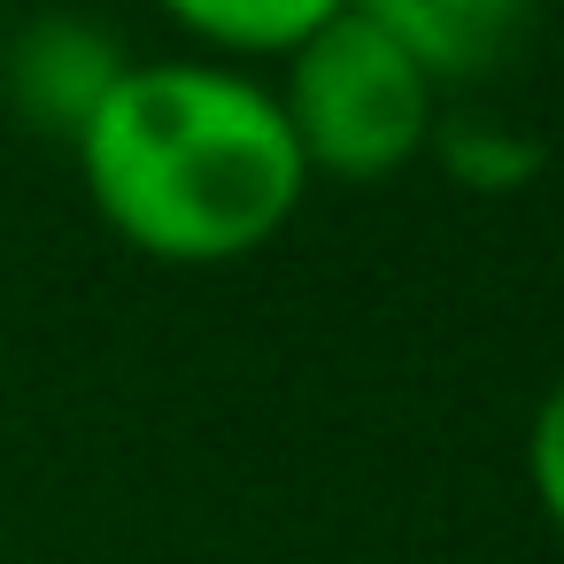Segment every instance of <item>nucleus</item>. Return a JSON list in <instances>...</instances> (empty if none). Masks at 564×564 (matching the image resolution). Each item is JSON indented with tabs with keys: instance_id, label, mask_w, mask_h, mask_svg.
<instances>
[{
	"instance_id": "1",
	"label": "nucleus",
	"mask_w": 564,
	"mask_h": 564,
	"mask_svg": "<svg viewBox=\"0 0 564 564\" xmlns=\"http://www.w3.org/2000/svg\"><path fill=\"white\" fill-rule=\"evenodd\" d=\"M70 155L94 217L171 271L263 256L310 194L271 78L209 55H132Z\"/></svg>"
},
{
	"instance_id": "2",
	"label": "nucleus",
	"mask_w": 564,
	"mask_h": 564,
	"mask_svg": "<svg viewBox=\"0 0 564 564\" xmlns=\"http://www.w3.org/2000/svg\"><path fill=\"white\" fill-rule=\"evenodd\" d=\"M279 117L294 132V155L317 178L333 186H379V178H402L410 163H425L433 148V124H441V86L387 40L371 32L356 9L333 17L325 32H310L279 78Z\"/></svg>"
},
{
	"instance_id": "3",
	"label": "nucleus",
	"mask_w": 564,
	"mask_h": 564,
	"mask_svg": "<svg viewBox=\"0 0 564 564\" xmlns=\"http://www.w3.org/2000/svg\"><path fill=\"white\" fill-rule=\"evenodd\" d=\"M124 70H132V47L117 40V24L86 9H32L0 40V101L63 148L94 124V109L117 94Z\"/></svg>"
},
{
	"instance_id": "4",
	"label": "nucleus",
	"mask_w": 564,
	"mask_h": 564,
	"mask_svg": "<svg viewBox=\"0 0 564 564\" xmlns=\"http://www.w3.org/2000/svg\"><path fill=\"white\" fill-rule=\"evenodd\" d=\"M348 9L371 32H387L441 94H456L518 63L541 0H348Z\"/></svg>"
},
{
	"instance_id": "5",
	"label": "nucleus",
	"mask_w": 564,
	"mask_h": 564,
	"mask_svg": "<svg viewBox=\"0 0 564 564\" xmlns=\"http://www.w3.org/2000/svg\"><path fill=\"white\" fill-rule=\"evenodd\" d=\"M163 24L209 63H286L310 32L348 17V0H155Z\"/></svg>"
},
{
	"instance_id": "6",
	"label": "nucleus",
	"mask_w": 564,
	"mask_h": 564,
	"mask_svg": "<svg viewBox=\"0 0 564 564\" xmlns=\"http://www.w3.org/2000/svg\"><path fill=\"white\" fill-rule=\"evenodd\" d=\"M456 186H471V194H518V186H533V171H541V140L533 132H518V124H502V117H448L441 109V124H433V148H425Z\"/></svg>"
},
{
	"instance_id": "7",
	"label": "nucleus",
	"mask_w": 564,
	"mask_h": 564,
	"mask_svg": "<svg viewBox=\"0 0 564 564\" xmlns=\"http://www.w3.org/2000/svg\"><path fill=\"white\" fill-rule=\"evenodd\" d=\"M525 487H533L541 518L564 533V371L549 379V394L525 417Z\"/></svg>"
}]
</instances>
